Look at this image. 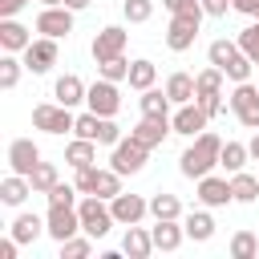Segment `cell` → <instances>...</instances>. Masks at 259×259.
Masks as SVG:
<instances>
[{"mask_svg": "<svg viewBox=\"0 0 259 259\" xmlns=\"http://www.w3.org/2000/svg\"><path fill=\"white\" fill-rule=\"evenodd\" d=\"M77 231H81L77 206H49V214H45V235H49V239L65 243V239H73Z\"/></svg>", "mask_w": 259, "mask_h": 259, "instance_id": "obj_7", "label": "cell"}, {"mask_svg": "<svg viewBox=\"0 0 259 259\" xmlns=\"http://www.w3.org/2000/svg\"><path fill=\"white\" fill-rule=\"evenodd\" d=\"M231 190H235V202H255L259 198V178L239 170V174H231Z\"/></svg>", "mask_w": 259, "mask_h": 259, "instance_id": "obj_31", "label": "cell"}, {"mask_svg": "<svg viewBox=\"0 0 259 259\" xmlns=\"http://www.w3.org/2000/svg\"><path fill=\"white\" fill-rule=\"evenodd\" d=\"M182 4H186V0H162V8H166V12H170V16H174V12H178V8H182Z\"/></svg>", "mask_w": 259, "mask_h": 259, "instance_id": "obj_49", "label": "cell"}, {"mask_svg": "<svg viewBox=\"0 0 259 259\" xmlns=\"http://www.w3.org/2000/svg\"><path fill=\"white\" fill-rule=\"evenodd\" d=\"M235 4V12H243V16H259V0H231Z\"/></svg>", "mask_w": 259, "mask_h": 259, "instance_id": "obj_45", "label": "cell"}, {"mask_svg": "<svg viewBox=\"0 0 259 259\" xmlns=\"http://www.w3.org/2000/svg\"><path fill=\"white\" fill-rule=\"evenodd\" d=\"M251 69H255V61H251V57H247L243 49H239V53H235V57H231V61L223 65V73H227V77H231L235 85H239V81H251Z\"/></svg>", "mask_w": 259, "mask_h": 259, "instance_id": "obj_32", "label": "cell"}, {"mask_svg": "<svg viewBox=\"0 0 259 259\" xmlns=\"http://www.w3.org/2000/svg\"><path fill=\"white\" fill-rule=\"evenodd\" d=\"M89 251H93V235H85V239H77V235H73V239H65V243H61V259H85Z\"/></svg>", "mask_w": 259, "mask_h": 259, "instance_id": "obj_41", "label": "cell"}, {"mask_svg": "<svg viewBox=\"0 0 259 259\" xmlns=\"http://www.w3.org/2000/svg\"><path fill=\"white\" fill-rule=\"evenodd\" d=\"M0 45H4V53H24V49L32 45V32H28L20 20L4 16V20H0Z\"/></svg>", "mask_w": 259, "mask_h": 259, "instance_id": "obj_19", "label": "cell"}, {"mask_svg": "<svg viewBox=\"0 0 259 259\" xmlns=\"http://www.w3.org/2000/svg\"><path fill=\"white\" fill-rule=\"evenodd\" d=\"M231 255H235V259H255V255H259V235H251V231H235V239H231Z\"/></svg>", "mask_w": 259, "mask_h": 259, "instance_id": "obj_35", "label": "cell"}, {"mask_svg": "<svg viewBox=\"0 0 259 259\" xmlns=\"http://www.w3.org/2000/svg\"><path fill=\"white\" fill-rule=\"evenodd\" d=\"M125 40H130V32H125V28H117V24L101 28V32L93 36V61H109V57H121V53H125Z\"/></svg>", "mask_w": 259, "mask_h": 259, "instance_id": "obj_15", "label": "cell"}, {"mask_svg": "<svg viewBox=\"0 0 259 259\" xmlns=\"http://www.w3.org/2000/svg\"><path fill=\"white\" fill-rule=\"evenodd\" d=\"M20 69H24V61H16L12 53L0 61V89H16V81H20Z\"/></svg>", "mask_w": 259, "mask_h": 259, "instance_id": "obj_39", "label": "cell"}, {"mask_svg": "<svg viewBox=\"0 0 259 259\" xmlns=\"http://www.w3.org/2000/svg\"><path fill=\"white\" fill-rule=\"evenodd\" d=\"M28 182H32V190H36V194H49L61 178H57V166H53V162H40V166L28 174Z\"/></svg>", "mask_w": 259, "mask_h": 259, "instance_id": "obj_33", "label": "cell"}, {"mask_svg": "<svg viewBox=\"0 0 259 259\" xmlns=\"http://www.w3.org/2000/svg\"><path fill=\"white\" fill-rule=\"evenodd\" d=\"M36 32H40V36H53V40L69 36V32H73V8H65V4L40 8V16H36Z\"/></svg>", "mask_w": 259, "mask_h": 259, "instance_id": "obj_10", "label": "cell"}, {"mask_svg": "<svg viewBox=\"0 0 259 259\" xmlns=\"http://www.w3.org/2000/svg\"><path fill=\"white\" fill-rule=\"evenodd\" d=\"M73 134H77V138L97 142V134H101V113H93V109H89V113H81V117H77V125H73Z\"/></svg>", "mask_w": 259, "mask_h": 259, "instance_id": "obj_40", "label": "cell"}, {"mask_svg": "<svg viewBox=\"0 0 259 259\" xmlns=\"http://www.w3.org/2000/svg\"><path fill=\"white\" fill-rule=\"evenodd\" d=\"M130 134H134L142 146H150V150H154V146H162V142H166V134H174V125H170V117H142Z\"/></svg>", "mask_w": 259, "mask_h": 259, "instance_id": "obj_17", "label": "cell"}, {"mask_svg": "<svg viewBox=\"0 0 259 259\" xmlns=\"http://www.w3.org/2000/svg\"><path fill=\"white\" fill-rule=\"evenodd\" d=\"M150 251H158V247H154V235H150V231H142L138 223H134V227H125L121 255H130V259H146Z\"/></svg>", "mask_w": 259, "mask_h": 259, "instance_id": "obj_22", "label": "cell"}, {"mask_svg": "<svg viewBox=\"0 0 259 259\" xmlns=\"http://www.w3.org/2000/svg\"><path fill=\"white\" fill-rule=\"evenodd\" d=\"M8 166L16 170V174H32L36 166H40V146L32 142V138H16L12 146H8Z\"/></svg>", "mask_w": 259, "mask_h": 259, "instance_id": "obj_13", "label": "cell"}, {"mask_svg": "<svg viewBox=\"0 0 259 259\" xmlns=\"http://www.w3.org/2000/svg\"><path fill=\"white\" fill-rule=\"evenodd\" d=\"M138 105H142V117H170V93L166 89H142V97H138Z\"/></svg>", "mask_w": 259, "mask_h": 259, "instance_id": "obj_24", "label": "cell"}, {"mask_svg": "<svg viewBox=\"0 0 259 259\" xmlns=\"http://www.w3.org/2000/svg\"><path fill=\"white\" fill-rule=\"evenodd\" d=\"M93 0H65V8H73V12H81V8H89Z\"/></svg>", "mask_w": 259, "mask_h": 259, "instance_id": "obj_48", "label": "cell"}, {"mask_svg": "<svg viewBox=\"0 0 259 259\" xmlns=\"http://www.w3.org/2000/svg\"><path fill=\"white\" fill-rule=\"evenodd\" d=\"M166 93H170L174 105L194 101V77H190V73H170V77H166Z\"/></svg>", "mask_w": 259, "mask_h": 259, "instance_id": "obj_28", "label": "cell"}, {"mask_svg": "<svg viewBox=\"0 0 259 259\" xmlns=\"http://www.w3.org/2000/svg\"><path fill=\"white\" fill-rule=\"evenodd\" d=\"M219 154H223V138L219 134H210V130H202L186 150H182V158H178V170L186 174V178H202V174H210L214 166H219Z\"/></svg>", "mask_w": 259, "mask_h": 259, "instance_id": "obj_1", "label": "cell"}, {"mask_svg": "<svg viewBox=\"0 0 259 259\" xmlns=\"http://www.w3.org/2000/svg\"><path fill=\"white\" fill-rule=\"evenodd\" d=\"M206 121H210V113H206L198 101H186V105H178V109L170 113V125H174V134H182V138H198V134L206 130Z\"/></svg>", "mask_w": 259, "mask_h": 259, "instance_id": "obj_9", "label": "cell"}, {"mask_svg": "<svg viewBox=\"0 0 259 259\" xmlns=\"http://www.w3.org/2000/svg\"><path fill=\"white\" fill-rule=\"evenodd\" d=\"M223 69L219 65H210V69H202V73H194V101L210 113V117H219L223 113Z\"/></svg>", "mask_w": 259, "mask_h": 259, "instance_id": "obj_3", "label": "cell"}, {"mask_svg": "<svg viewBox=\"0 0 259 259\" xmlns=\"http://www.w3.org/2000/svg\"><path fill=\"white\" fill-rule=\"evenodd\" d=\"M97 73H101L105 81H125V77H130V61H125V53H121V57H109V61H97Z\"/></svg>", "mask_w": 259, "mask_h": 259, "instance_id": "obj_36", "label": "cell"}, {"mask_svg": "<svg viewBox=\"0 0 259 259\" xmlns=\"http://www.w3.org/2000/svg\"><path fill=\"white\" fill-rule=\"evenodd\" d=\"M89 194H97V198H117L121 194V174L109 166V170H101V166H93V190Z\"/></svg>", "mask_w": 259, "mask_h": 259, "instance_id": "obj_26", "label": "cell"}, {"mask_svg": "<svg viewBox=\"0 0 259 259\" xmlns=\"http://www.w3.org/2000/svg\"><path fill=\"white\" fill-rule=\"evenodd\" d=\"M125 81H130V89H138V93H142V89H150V85L158 81L154 61H130V77H125Z\"/></svg>", "mask_w": 259, "mask_h": 259, "instance_id": "obj_30", "label": "cell"}, {"mask_svg": "<svg viewBox=\"0 0 259 259\" xmlns=\"http://www.w3.org/2000/svg\"><path fill=\"white\" fill-rule=\"evenodd\" d=\"M40 4H45V8H53V4H65V0H40Z\"/></svg>", "mask_w": 259, "mask_h": 259, "instance_id": "obj_51", "label": "cell"}, {"mask_svg": "<svg viewBox=\"0 0 259 259\" xmlns=\"http://www.w3.org/2000/svg\"><path fill=\"white\" fill-rule=\"evenodd\" d=\"M198 202H202V206H227V202H235L231 178H219V174H202V178H198Z\"/></svg>", "mask_w": 259, "mask_h": 259, "instance_id": "obj_14", "label": "cell"}, {"mask_svg": "<svg viewBox=\"0 0 259 259\" xmlns=\"http://www.w3.org/2000/svg\"><path fill=\"white\" fill-rule=\"evenodd\" d=\"M247 158H251V150H247L243 142H223V154H219V166H223L227 174H239V170L247 166Z\"/></svg>", "mask_w": 259, "mask_h": 259, "instance_id": "obj_29", "label": "cell"}, {"mask_svg": "<svg viewBox=\"0 0 259 259\" xmlns=\"http://www.w3.org/2000/svg\"><path fill=\"white\" fill-rule=\"evenodd\" d=\"M65 162H69L73 170H81V166H97V142H89V138H73V142L65 146Z\"/></svg>", "mask_w": 259, "mask_h": 259, "instance_id": "obj_25", "label": "cell"}, {"mask_svg": "<svg viewBox=\"0 0 259 259\" xmlns=\"http://www.w3.org/2000/svg\"><path fill=\"white\" fill-rule=\"evenodd\" d=\"M182 227H186V239H194V243H206V239L214 235V219H210L206 210H190V214L182 219Z\"/></svg>", "mask_w": 259, "mask_h": 259, "instance_id": "obj_27", "label": "cell"}, {"mask_svg": "<svg viewBox=\"0 0 259 259\" xmlns=\"http://www.w3.org/2000/svg\"><path fill=\"white\" fill-rule=\"evenodd\" d=\"M77 194H81L77 186H69V182H57V186L49 190V206H73V202H77Z\"/></svg>", "mask_w": 259, "mask_h": 259, "instance_id": "obj_43", "label": "cell"}, {"mask_svg": "<svg viewBox=\"0 0 259 259\" xmlns=\"http://www.w3.org/2000/svg\"><path fill=\"white\" fill-rule=\"evenodd\" d=\"M202 8H206V16H227L235 4L231 0H202Z\"/></svg>", "mask_w": 259, "mask_h": 259, "instance_id": "obj_44", "label": "cell"}, {"mask_svg": "<svg viewBox=\"0 0 259 259\" xmlns=\"http://www.w3.org/2000/svg\"><path fill=\"white\" fill-rule=\"evenodd\" d=\"M235 53H239V40H210V49H206L210 65H219V69H223V65H227Z\"/></svg>", "mask_w": 259, "mask_h": 259, "instance_id": "obj_38", "label": "cell"}, {"mask_svg": "<svg viewBox=\"0 0 259 259\" xmlns=\"http://www.w3.org/2000/svg\"><path fill=\"white\" fill-rule=\"evenodd\" d=\"M150 214L154 219H182V202L174 194H154L150 198Z\"/></svg>", "mask_w": 259, "mask_h": 259, "instance_id": "obj_34", "label": "cell"}, {"mask_svg": "<svg viewBox=\"0 0 259 259\" xmlns=\"http://www.w3.org/2000/svg\"><path fill=\"white\" fill-rule=\"evenodd\" d=\"M85 93H89V85L77 77V73H65V77H57V85H53V97L61 101V105H81L85 101Z\"/></svg>", "mask_w": 259, "mask_h": 259, "instance_id": "obj_20", "label": "cell"}, {"mask_svg": "<svg viewBox=\"0 0 259 259\" xmlns=\"http://www.w3.org/2000/svg\"><path fill=\"white\" fill-rule=\"evenodd\" d=\"M24 4H28V0H0V16H16Z\"/></svg>", "mask_w": 259, "mask_h": 259, "instance_id": "obj_47", "label": "cell"}, {"mask_svg": "<svg viewBox=\"0 0 259 259\" xmlns=\"http://www.w3.org/2000/svg\"><path fill=\"white\" fill-rule=\"evenodd\" d=\"M239 49L259 65V20H255V24H247V28L239 32Z\"/></svg>", "mask_w": 259, "mask_h": 259, "instance_id": "obj_42", "label": "cell"}, {"mask_svg": "<svg viewBox=\"0 0 259 259\" xmlns=\"http://www.w3.org/2000/svg\"><path fill=\"white\" fill-rule=\"evenodd\" d=\"M16 247H20V243H16L12 235H8V239H0V259H16Z\"/></svg>", "mask_w": 259, "mask_h": 259, "instance_id": "obj_46", "label": "cell"}, {"mask_svg": "<svg viewBox=\"0 0 259 259\" xmlns=\"http://www.w3.org/2000/svg\"><path fill=\"white\" fill-rule=\"evenodd\" d=\"M247 150H251V158H255V162H259V130H255V138H251V142H247Z\"/></svg>", "mask_w": 259, "mask_h": 259, "instance_id": "obj_50", "label": "cell"}, {"mask_svg": "<svg viewBox=\"0 0 259 259\" xmlns=\"http://www.w3.org/2000/svg\"><path fill=\"white\" fill-rule=\"evenodd\" d=\"M53 65H57V40L53 36H36L24 49V69L28 73H49Z\"/></svg>", "mask_w": 259, "mask_h": 259, "instance_id": "obj_12", "label": "cell"}, {"mask_svg": "<svg viewBox=\"0 0 259 259\" xmlns=\"http://www.w3.org/2000/svg\"><path fill=\"white\" fill-rule=\"evenodd\" d=\"M150 235H154V247L158 251H178L182 239H186V227H178V219H154Z\"/></svg>", "mask_w": 259, "mask_h": 259, "instance_id": "obj_18", "label": "cell"}, {"mask_svg": "<svg viewBox=\"0 0 259 259\" xmlns=\"http://www.w3.org/2000/svg\"><path fill=\"white\" fill-rule=\"evenodd\" d=\"M146 158H150V146H142L134 134L130 138H121L117 146H113V154H109V166L125 178V174H138L142 166H146Z\"/></svg>", "mask_w": 259, "mask_h": 259, "instance_id": "obj_5", "label": "cell"}, {"mask_svg": "<svg viewBox=\"0 0 259 259\" xmlns=\"http://www.w3.org/2000/svg\"><path fill=\"white\" fill-rule=\"evenodd\" d=\"M32 125H36L40 134H69V130L77 125V117H73L69 105H61V101H40V105L32 109Z\"/></svg>", "mask_w": 259, "mask_h": 259, "instance_id": "obj_4", "label": "cell"}, {"mask_svg": "<svg viewBox=\"0 0 259 259\" xmlns=\"http://www.w3.org/2000/svg\"><path fill=\"white\" fill-rule=\"evenodd\" d=\"M121 12H125V20H130V24H146V20L154 16V0H125V4H121Z\"/></svg>", "mask_w": 259, "mask_h": 259, "instance_id": "obj_37", "label": "cell"}, {"mask_svg": "<svg viewBox=\"0 0 259 259\" xmlns=\"http://www.w3.org/2000/svg\"><path fill=\"white\" fill-rule=\"evenodd\" d=\"M85 105L93 109V113H101V117H113L117 109H121V93H117V81H93L89 85V93H85Z\"/></svg>", "mask_w": 259, "mask_h": 259, "instance_id": "obj_8", "label": "cell"}, {"mask_svg": "<svg viewBox=\"0 0 259 259\" xmlns=\"http://www.w3.org/2000/svg\"><path fill=\"white\" fill-rule=\"evenodd\" d=\"M77 214H81V231L93 235V239H105L113 231V210H109V198H97V194H85L77 202Z\"/></svg>", "mask_w": 259, "mask_h": 259, "instance_id": "obj_2", "label": "cell"}, {"mask_svg": "<svg viewBox=\"0 0 259 259\" xmlns=\"http://www.w3.org/2000/svg\"><path fill=\"white\" fill-rule=\"evenodd\" d=\"M231 109H235V117H239L247 130H259V85L239 81L235 93H231Z\"/></svg>", "mask_w": 259, "mask_h": 259, "instance_id": "obj_6", "label": "cell"}, {"mask_svg": "<svg viewBox=\"0 0 259 259\" xmlns=\"http://www.w3.org/2000/svg\"><path fill=\"white\" fill-rule=\"evenodd\" d=\"M8 235H12L20 247H24V243H36V239L45 235V219H40V214H32V210H24V214H16V219H12V231H8Z\"/></svg>", "mask_w": 259, "mask_h": 259, "instance_id": "obj_21", "label": "cell"}, {"mask_svg": "<svg viewBox=\"0 0 259 259\" xmlns=\"http://www.w3.org/2000/svg\"><path fill=\"white\" fill-rule=\"evenodd\" d=\"M28 194H36V190H32V182H28L24 174H16V170L0 182V202H4V206H20Z\"/></svg>", "mask_w": 259, "mask_h": 259, "instance_id": "obj_23", "label": "cell"}, {"mask_svg": "<svg viewBox=\"0 0 259 259\" xmlns=\"http://www.w3.org/2000/svg\"><path fill=\"white\" fill-rule=\"evenodd\" d=\"M198 28H202V24H194V20H186V16H170L166 45H170L174 53H186V49H194V36H198Z\"/></svg>", "mask_w": 259, "mask_h": 259, "instance_id": "obj_16", "label": "cell"}, {"mask_svg": "<svg viewBox=\"0 0 259 259\" xmlns=\"http://www.w3.org/2000/svg\"><path fill=\"white\" fill-rule=\"evenodd\" d=\"M109 210H113V219L121 223V227H134V223H142L146 214H150V198H142V194H117V198H109Z\"/></svg>", "mask_w": 259, "mask_h": 259, "instance_id": "obj_11", "label": "cell"}]
</instances>
